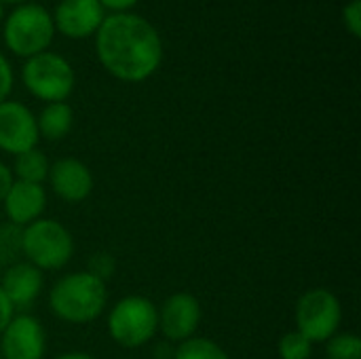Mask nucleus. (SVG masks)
Here are the masks:
<instances>
[{"label": "nucleus", "mask_w": 361, "mask_h": 359, "mask_svg": "<svg viewBox=\"0 0 361 359\" xmlns=\"http://www.w3.org/2000/svg\"><path fill=\"white\" fill-rule=\"evenodd\" d=\"M95 34L97 57L114 78L142 83L159 70L163 59L161 36L144 17L131 13L108 15Z\"/></svg>", "instance_id": "f257e3e1"}, {"label": "nucleus", "mask_w": 361, "mask_h": 359, "mask_svg": "<svg viewBox=\"0 0 361 359\" xmlns=\"http://www.w3.org/2000/svg\"><path fill=\"white\" fill-rule=\"evenodd\" d=\"M108 303L106 281L93 277L87 271H78L61 277L49 292V307L55 317L66 324H91L95 322Z\"/></svg>", "instance_id": "f03ea898"}, {"label": "nucleus", "mask_w": 361, "mask_h": 359, "mask_svg": "<svg viewBox=\"0 0 361 359\" xmlns=\"http://www.w3.org/2000/svg\"><path fill=\"white\" fill-rule=\"evenodd\" d=\"M21 254L40 271H57L70 262L74 239L61 222L38 218L21 229Z\"/></svg>", "instance_id": "7ed1b4c3"}, {"label": "nucleus", "mask_w": 361, "mask_h": 359, "mask_svg": "<svg viewBox=\"0 0 361 359\" xmlns=\"http://www.w3.org/2000/svg\"><path fill=\"white\" fill-rule=\"evenodd\" d=\"M108 332L125 349L150 343L159 332V309L146 296H125L108 313Z\"/></svg>", "instance_id": "20e7f679"}, {"label": "nucleus", "mask_w": 361, "mask_h": 359, "mask_svg": "<svg viewBox=\"0 0 361 359\" xmlns=\"http://www.w3.org/2000/svg\"><path fill=\"white\" fill-rule=\"evenodd\" d=\"M53 34V17L40 4L17 6L4 23V42L19 57H34L47 51Z\"/></svg>", "instance_id": "39448f33"}, {"label": "nucleus", "mask_w": 361, "mask_h": 359, "mask_svg": "<svg viewBox=\"0 0 361 359\" xmlns=\"http://www.w3.org/2000/svg\"><path fill=\"white\" fill-rule=\"evenodd\" d=\"M25 89L49 104L66 102L74 91V70L57 53L42 51L34 57H27L21 70Z\"/></svg>", "instance_id": "423d86ee"}, {"label": "nucleus", "mask_w": 361, "mask_h": 359, "mask_svg": "<svg viewBox=\"0 0 361 359\" xmlns=\"http://www.w3.org/2000/svg\"><path fill=\"white\" fill-rule=\"evenodd\" d=\"M343 322V307L334 292L326 288L307 290L296 303V330L311 343L332 339Z\"/></svg>", "instance_id": "0eeeda50"}, {"label": "nucleus", "mask_w": 361, "mask_h": 359, "mask_svg": "<svg viewBox=\"0 0 361 359\" xmlns=\"http://www.w3.org/2000/svg\"><path fill=\"white\" fill-rule=\"evenodd\" d=\"M36 116L19 102L4 99L0 104V150L6 154H21L38 144Z\"/></svg>", "instance_id": "6e6552de"}, {"label": "nucleus", "mask_w": 361, "mask_h": 359, "mask_svg": "<svg viewBox=\"0 0 361 359\" xmlns=\"http://www.w3.org/2000/svg\"><path fill=\"white\" fill-rule=\"evenodd\" d=\"M47 351V334L32 315H13L0 334L2 359H42Z\"/></svg>", "instance_id": "1a4fd4ad"}, {"label": "nucleus", "mask_w": 361, "mask_h": 359, "mask_svg": "<svg viewBox=\"0 0 361 359\" xmlns=\"http://www.w3.org/2000/svg\"><path fill=\"white\" fill-rule=\"evenodd\" d=\"M201 305L188 292L171 294L159 309V330L167 343H184L195 336L201 324Z\"/></svg>", "instance_id": "9d476101"}, {"label": "nucleus", "mask_w": 361, "mask_h": 359, "mask_svg": "<svg viewBox=\"0 0 361 359\" xmlns=\"http://www.w3.org/2000/svg\"><path fill=\"white\" fill-rule=\"evenodd\" d=\"M106 19L99 0H61L53 15V25L70 38H87Z\"/></svg>", "instance_id": "9b49d317"}, {"label": "nucleus", "mask_w": 361, "mask_h": 359, "mask_svg": "<svg viewBox=\"0 0 361 359\" xmlns=\"http://www.w3.org/2000/svg\"><path fill=\"white\" fill-rule=\"evenodd\" d=\"M51 190L66 203H80L93 190L91 169L78 159H59L51 163L47 176Z\"/></svg>", "instance_id": "f8f14e48"}, {"label": "nucleus", "mask_w": 361, "mask_h": 359, "mask_svg": "<svg viewBox=\"0 0 361 359\" xmlns=\"http://www.w3.org/2000/svg\"><path fill=\"white\" fill-rule=\"evenodd\" d=\"M2 205H4V214H6L8 222L23 229L42 216L44 207H47V193H44L42 184L15 180L11 190L6 193Z\"/></svg>", "instance_id": "ddd939ff"}, {"label": "nucleus", "mask_w": 361, "mask_h": 359, "mask_svg": "<svg viewBox=\"0 0 361 359\" xmlns=\"http://www.w3.org/2000/svg\"><path fill=\"white\" fill-rule=\"evenodd\" d=\"M0 290L13 309H27L42 290V271L30 262H13L2 273Z\"/></svg>", "instance_id": "4468645a"}, {"label": "nucleus", "mask_w": 361, "mask_h": 359, "mask_svg": "<svg viewBox=\"0 0 361 359\" xmlns=\"http://www.w3.org/2000/svg\"><path fill=\"white\" fill-rule=\"evenodd\" d=\"M72 123H74V112L66 102L47 104L44 110L40 112V116L36 118L38 135H42L49 142L63 140L70 133Z\"/></svg>", "instance_id": "2eb2a0df"}, {"label": "nucleus", "mask_w": 361, "mask_h": 359, "mask_svg": "<svg viewBox=\"0 0 361 359\" xmlns=\"http://www.w3.org/2000/svg\"><path fill=\"white\" fill-rule=\"evenodd\" d=\"M49 167L51 163L47 161L44 152L38 148H32L27 152H21L15 157V165H13V178L21 180V182H32V184H42L49 176Z\"/></svg>", "instance_id": "dca6fc26"}, {"label": "nucleus", "mask_w": 361, "mask_h": 359, "mask_svg": "<svg viewBox=\"0 0 361 359\" xmlns=\"http://www.w3.org/2000/svg\"><path fill=\"white\" fill-rule=\"evenodd\" d=\"M173 359H231L228 353L214 341L192 336L180 343L173 351Z\"/></svg>", "instance_id": "f3484780"}, {"label": "nucleus", "mask_w": 361, "mask_h": 359, "mask_svg": "<svg viewBox=\"0 0 361 359\" xmlns=\"http://www.w3.org/2000/svg\"><path fill=\"white\" fill-rule=\"evenodd\" d=\"M326 358L328 359H361V339L353 332L334 334L326 341Z\"/></svg>", "instance_id": "a211bd4d"}, {"label": "nucleus", "mask_w": 361, "mask_h": 359, "mask_svg": "<svg viewBox=\"0 0 361 359\" xmlns=\"http://www.w3.org/2000/svg\"><path fill=\"white\" fill-rule=\"evenodd\" d=\"M277 351L281 359H309L313 353V345L298 330H292L281 336Z\"/></svg>", "instance_id": "6ab92c4d"}, {"label": "nucleus", "mask_w": 361, "mask_h": 359, "mask_svg": "<svg viewBox=\"0 0 361 359\" xmlns=\"http://www.w3.org/2000/svg\"><path fill=\"white\" fill-rule=\"evenodd\" d=\"M17 252H21V229L15 224L0 226V262L15 260Z\"/></svg>", "instance_id": "aec40b11"}, {"label": "nucleus", "mask_w": 361, "mask_h": 359, "mask_svg": "<svg viewBox=\"0 0 361 359\" xmlns=\"http://www.w3.org/2000/svg\"><path fill=\"white\" fill-rule=\"evenodd\" d=\"M87 273H91L93 277L108 281L114 273H116V258L110 252H95L89 258V269Z\"/></svg>", "instance_id": "412c9836"}, {"label": "nucleus", "mask_w": 361, "mask_h": 359, "mask_svg": "<svg viewBox=\"0 0 361 359\" xmlns=\"http://www.w3.org/2000/svg\"><path fill=\"white\" fill-rule=\"evenodd\" d=\"M343 21L345 28L355 36H361V0H351L345 8H343Z\"/></svg>", "instance_id": "4be33fe9"}, {"label": "nucleus", "mask_w": 361, "mask_h": 359, "mask_svg": "<svg viewBox=\"0 0 361 359\" xmlns=\"http://www.w3.org/2000/svg\"><path fill=\"white\" fill-rule=\"evenodd\" d=\"M13 89V70L6 61V57L0 53V104L6 99V95Z\"/></svg>", "instance_id": "5701e85b"}, {"label": "nucleus", "mask_w": 361, "mask_h": 359, "mask_svg": "<svg viewBox=\"0 0 361 359\" xmlns=\"http://www.w3.org/2000/svg\"><path fill=\"white\" fill-rule=\"evenodd\" d=\"M13 315H15V309L11 307L8 298H6L4 292L0 290V334H2V330L8 326V322L13 320Z\"/></svg>", "instance_id": "b1692460"}, {"label": "nucleus", "mask_w": 361, "mask_h": 359, "mask_svg": "<svg viewBox=\"0 0 361 359\" xmlns=\"http://www.w3.org/2000/svg\"><path fill=\"white\" fill-rule=\"evenodd\" d=\"M13 182H15V178H13L11 167H6L4 163H0V203L4 201V197H6V193L11 190Z\"/></svg>", "instance_id": "393cba45"}, {"label": "nucleus", "mask_w": 361, "mask_h": 359, "mask_svg": "<svg viewBox=\"0 0 361 359\" xmlns=\"http://www.w3.org/2000/svg\"><path fill=\"white\" fill-rule=\"evenodd\" d=\"M137 0H99V4L104 8H110V11H127L135 4Z\"/></svg>", "instance_id": "a878e982"}, {"label": "nucleus", "mask_w": 361, "mask_h": 359, "mask_svg": "<svg viewBox=\"0 0 361 359\" xmlns=\"http://www.w3.org/2000/svg\"><path fill=\"white\" fill-rule=\"evenodd\" d=\"M173 351L176 349H171L169 343L159 345V347H154V359H173Z\"/></svg>", "instance_id": "bb28decb"}, {"label": "nucleus", "mask_w": 361, "mask_h": 359, "mask_svg": "<svg viewBox=\"0 0 361 359\" xmlns=\"http://www.w3.org/2000/svg\"><path fill=\"white\" fill-rule=\"evenodd\" d=\"M55 359H95V358H93V355H89V353H82V351H68V353L57 355Z\"/></svg>", "instance_id": "cd10ccee"}, {"label": "nucleus", "mask_w": 361, "mask_h": 359, "mask_svg": "<svg viewBox=\"0 0 361 359\" xmlns=\"http://www.w3.org/2000/svg\"><path fill=\"white\" fill-rule=\"evenodd\" d=\"M0 2H13L15 4V2H23V0H0Z\"/></svg>", "instance_id": "c85d7f7f"}, {"label": "nucleus", "mask_w": 361, "mask_h": 359, "mask_svg": "<svg viewBox=\"0 0 361 359\" xmlns=\"http://www.w3.org/2000/svg\"><path fill=\"white\" fill-rule=\"evenodd\" d=\"M0 19H2V2H0Z\"/></svg>", "instance_id": "c756f323"}, {"label": "nucleus", "mask_w": 361, "mask_h": 359, "mask_svg": "<svg viewBox=\"0 0 361 359\" xmlns=\"http://www.w3.org/2000/svg\"><path fill=\"white\" fill-rule=\"evenodd\" d=\"M0 359H2V358H0Z\"/></svg>", "instance_id": "7c9ffc66"}]
</instances>
